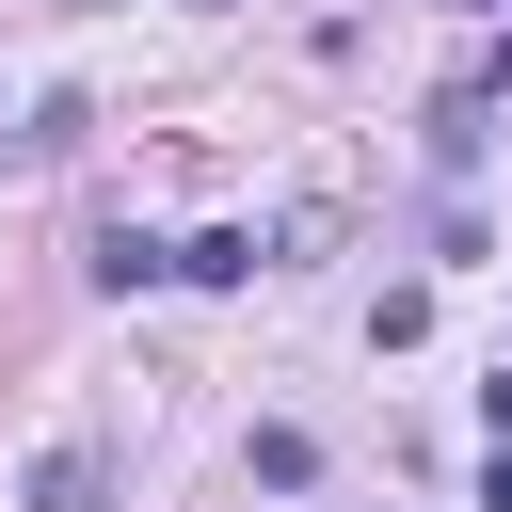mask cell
<instances>
[{
  "label": "cell",
  "instance_id": "6da1fadb",
  "mask_svg": "<svg viewBox=\"0 0 512 512\" xmlns=\"http://www.w3.org/2000/svg\"><path fill=\"white\" fill-rule=\"evenodd\" d=\"M32 512H112V448H96V432H64V448L32 464Z\"/></svg>",
  "mask_w": 512,
  "mask_h": 512
},
{
  "label": "cell",
  "instance_id": "7a4b0ae2",
  "mask_svg": "<svg viewBox=\"0 0 512 512\" xmlns=\"http://www.w3.org/2000/svg\"><path fill=\"white\" fill-rule=\"evenodd\" d=\"M176 272H192V288H256V272H272V240H256V224H192V240H176Z\"/></svg>",
  "mask_w": 512,
  "mask_h": 512
},
{
  "label": "cell",
  "instance_id": "3957f363",
  "mask_svg": "<svg viewBox=\"0 0 512 512\" xmlns=\"http://www.w3.org/2000/svg\"><path fill=\"white\" fill-rule=\"evenodd\" d=\"M480 416H496V448H512V368H496V384H480Z\"/></svg>",
  "mask_w": 512,
  "mask_h": 512
}]
</instances>
